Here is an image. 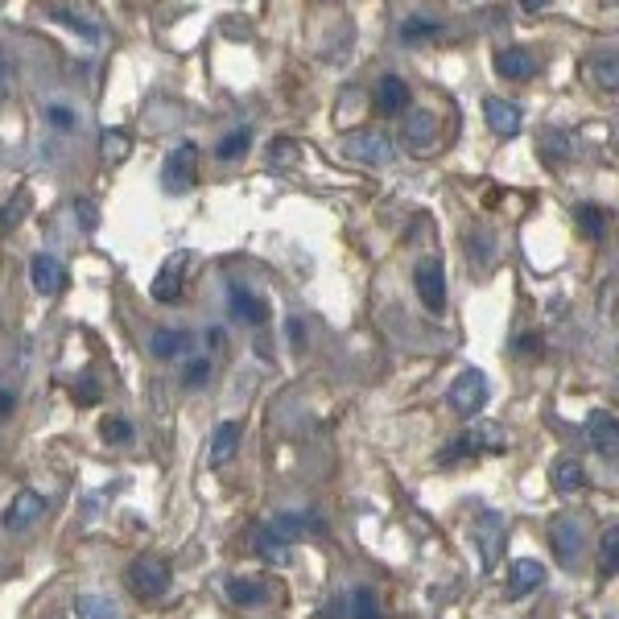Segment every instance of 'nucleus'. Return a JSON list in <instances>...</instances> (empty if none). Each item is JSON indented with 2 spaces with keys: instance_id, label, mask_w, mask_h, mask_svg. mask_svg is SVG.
<instances>
[{
  "instance_id": "obj_7",
  "label": "nucleus",
  "mask_w": 619,
  "mask_h": 619,
  "mask_svg": "<svg viewBox=\"0 0 619 619\" xmlns=\"http://www.w3.org/2000/svg\"><path fill=\"white\" fill-rule=\"evenodd\" d=\"M413 285H417V297H421V306L426 310H438L447 306V273H442V265L438 260H417V269H413Z\"/></svg>"
},
{
  "instance_id": "obj_22",
  "label": "nucleus",
  "mask_w": 619,
  "mask_h": 619,
  "mask_svg": "<svg viewBox=\"0 0 619 619\" xmlns=\"http://www.w3.org/2000/svg\"><path fill=\"white\" fill-rule=\"evenodd\" d=\"M227 599L236 607H260V603H269V583L265 578H227Z\"/></svg>"
},
{
  "instance_id": "obj_15",
  "label": "nucleus",
  "mask_w": 619,
  "mask_h": 619,
  "mask_svg": "<svg viewBox=\"0 0 619 619\" xmlns=\"http://www.w3.org/2000/svg\"><path fill=\"white\" fill-rule=\"evenodd\" d=\"M550 480H553V492H562V496H574V492H583L586 487V466L578 454H558L550 466Z\"/></svg>"
},
{
  "instance_id": "obj_9",
  "label": "nucleus",
  "mask_w": 619,
  "mask_h": 619,
  "mask_svg": "<svg viewBox=\"0 0 619 619\" xmlns=\"http://www.w3.org/2000/svg\"><path fill=\"white\" fill-rule=\"evenodd\" d=\"M405 145H409L413 154H430L434 145H438V116L426 112V108H417L405 116Z\"/></svg>"
},
{
  "instance_id": "obj_31",
  "label": "nucleus",
  "mask_w": 619,
  "mask_h": 619,
  "mask_svg": "<svg viewBox=\"0 0 619 619\" xmlns=\"http://www.w3.org/2000/svg\"><path fill=\"white\" fill-rule=\"evenodd\" d=\"M599 570H603V578H616V570H619V529H616V525H611V529L603 533Z\"/></svg>"
},
{
  "instance_id": "obj_33",
  "label": "nucleus",
  "mask_w": 619,
  "mask_h": 619,
  "mask_svg": "<svg viewBox=\"0 0 619 619\" xmlns=\"http://www.w3.org/2000/svg\"><path fill=\"white\" fill-rule=\"evenodd\" d=\"M25 211H30V190L21 187L18 194H13V203L0 206V227H4V232H13V227L25 220Z\"/></svg>"
},
{
  "instance_id": "obj_4",
  "label": "nucleus",
  "mask_w": 619,
  "mask_h": 619,
  "mask_svg": "<svg viewBox=\"0 0 619 619\" xmlns=\"http://www.w3.org/2000/svg\"><path fill=\"white\" fill-rule=\"evenodd\" d=\"M583 541H586V529L578 516L562 513L558 520L550 525V545L558 553V562L562 566H578V558H583Z\"/></svg>"
},
{
  "instance_id": "obj_14",
  "label": "nucleus",
  "mask_w": 619,
  "mask_h": 619,
  "mask_svg": "<svg viewBox=\"0 0 619 619\" xmlns=\"http://www.w3.org/2000/svg\"><path fill=\"white\" fill-rule=\"evenodd\" d=\"M541 583H545V566L537 558H516L513 570H508V599H525Z\"/></svg>"
},
{
  "instance_id": "obj_29",
  "label": "nucleus",
  "mask_w": 619,
  "mask_h": 619,
  "mask_svg": "<svg viewBox=\"0 0 619 619\" xmlns=\"http://www.w3.org/2000/svg\"><path fill=\"white\" fill-rule=\"evenodd\" d=\"M297 157H302V145L293 137H277L273 145H269V170H290V166H297Z\"/></svg>"
},
{
  "instance_id": "obj_34",
  "label": "nucleus",
  "mask_w": 619,
  "mask_h": 619,
  "mask_svg": "<svg viewBox=\"0 0 619 619\" xmlns=\"http://www.w3.org/2000/svg\"><path fill=\"white\" fill-rule=\"evenodd\" d=\"M434 34H442V21L438 18H409L401 25V37H405V42H421V37H434Z\"/></svg>"
},
{
  "instance_id": "obj_25",
  "label": "nucleus",
  "mask_w": 619,
  "mask_h": 619,
  "mask_svg": "<svg viewBox=\"0 0 619 619\" xmlns=\"http://www.w3.org/2000/svg\"><path fill=\"white\" fill-rule=\"evenodd\" d=\"M149 347H154V356H157V360H173V356H187L190 335H187V330H170V327H161V330H154V339H149Z\"/></svg>"
},
{
  "instance_id": "obj_32",
  "label": "nucleus",
  "mask_w": 619,
  "mask_h": 619,
  "mask_svg": "<svg viewBox=\"0 0 619 619\" xmlns=\"http://www.w3.org/2000/svg\"><path fill=\"white\" fill-rule=\"evenodd\" d=\"M351 619H380V599L372 586H356V595H351Z\"/></svg>"
},
{
  "instance_id": "obj_13",
  "label": "nucleus",
  "mask_w": 619,
  "mask_h": 619,
  "mask_svg": "<svg viewBox=\"0 0 619 619\" xmlns=\"http://www.w3.org/2000/svg\"><path fill=\"white\" fill-rule=\"evenodd\" d=\"M483 116H487V128L496 133V137H508L513 140L516 133H520V108H516L513 100H499V95H492V100H483Z\"/></svg>"
},
{
  "instance_id": "obj_16",
  "label": "nucleus",
  "mask_w": 619,
  "mask_h": 619,
  "mask_svg": "<svg viewBox=\"0 0 619 619\" xmlns=\"http://www.w3.org/2000/svg\"><path fill=\"white\" fill-rule=\"evenodd\" d=\"M380 116H396V112H405L409 108V83L401 79V75H384L376 83V95H372Z\"/></svg>"
},
{
  "instance_id": "obj_6",
  "label": "nucleus",
  "mask_w": 619,
  "mask_h": 619,
  "mask_svg": "<svg viewBox=\"0 0 619 619\" xmlns=\"http://www.w3.org/2000/svg\"><path fill=\"white\" fill-rule=\"evenodd\" d=\"M487 405V376H483L480 368H466L459 372V380L450 384V409L454 413H480Z\"/></svg>"
},
{
  "instance_id": "obj_2",
  "label": "nucleus",
  "mask_w": 619,
  "mask_h": 619,
  "mask_svg": "<svg viewBox=\"0 0 619 619\" xmlns=\"http://www.w3.org/2000/svg\"><path fill=\"white\" fill-rule=\"evenodd\" d=\"M128 586H133V595H137L140 603L161 599L166 586H170V562L157 558V553H140L137 562L128 566Z\"/></svg>"
},
{
  "instance_id": "obj_8",
  "label": "nucleus",
  "mask_w": 619,
  "mask_h": 619,
  "mask_svg": "<svg viewBox=\"0 0 619 619\" xmlns=\"http://www.w3.org/2000/svg\"><path fill=\"white\" fill-rule=\"evenodd\" d=\"M504 533H508V525H504V516L499 513H483L475 525H471V541L480 545V562L483 570L496 566L499 558V545H504Z\"/></svg>"
},
{
  "instance_id": "obj_11",
  "label": "nucleus",
  "mask_w": 619,
  "mask_h": 619,
  "mask_svg": "<svg viewBox=\"0 0 619 619\" xmlns=\"http://www.w3.org/2000/svg\"><path fill=\"white\" fill-rule=\"evenodd\" d=\"M42 513H46V499L25 487V492H18L13 504H9V513H4V529H9V533H25V529H30Z\"/></svg>"
},
{
  "instance_id": "obj_42",
  "label": "nucleus",
  "mask_w": 619,
  "mask_h": 619,
  "mask_svg": "<svg viewBox=\"0 0 619 619\" xmlns=\"http://www.w3.org/2000/svg\"><path fill=\"white\" fill-rule=\"evenodd\" d=\"M50 124L54 128H75V116H70L67 108H50Z\"/></svg>"
},
{
  "instance_id": "obj_27",
  "label": "nucleus",
  "mask_w": 619,
  "mask_h": 619,
  "mask_svg": "<svg viewBox=\"0 0 619 619\" xmlns=\"http://www.w3.org/2000/svg\"><path fill=\"white\" fill-rule=\"evenodd\" d=\"M100 154L103 161H124V157L133 154V133L128 128H103V137H100Z\"/></svg>"
},
{
  "instance_id": "obj_30",
  "label": "nucleus",
  "mask_w": 619,
  "mask_h": 619,
  "mask_svg": "<svg viewBox=\"0 0 619 619\" xmlns=\"http://www.w3.org/2000/svg\"><path fill=\"white\" fill-rule=\"evenodd\" d=\"M248 145H252V128H236V133H227V137L215 145V157H220V161H236V157L248 154Z\"/></svg>"
},
{
  "instance_id": "obj_3",
  "label": "nucleus",
  "mask_w": 619,
  "mask_h": 619,
  "mask_svg": "<svg viewBox=\"0 0 619 619\" xmlns=\"http://www.w3.org/2000/svg\"><path fill=\"white\" fill-rule=\"evenodd\" d=\"M194 182H199V145L182 140L170 154V161H166V170H161V187L170 194H187Z\"/></svg>"
},
{
  "instance_id": "obj_37",
  "label": "nucleus",
  "mask_w": 619,
  "mask_h": 619,
  "mask_svg": "<svg viewBox=\"0 0 619 619\" xmlns=\"http://www.w3.org/2000/svg\"><path fill=\"white\" fill-rule=\"evenodd\" d=\"M50 18L58 21V25H70V30H79L83 37H95V25H87V21H79V13H70V9H58L54 4L50 9Z\"/></svg>"
},
{
  "instance_id": "obj_41",
  "label": "nucleus",
  "mask_w": 619,
  "mask_h": 619,
  "mask_svg": "<svg viewBox=\"0 0 619 619\" xmlns=\"http://www.w3.org/2000/svg\"><path fill=\"white\" fill-rule=\"evenodd\" d=\"M285 335H290L293 347H306V327H302V318H290V323H285Z\"/></svg>"
},
{
  "instance_id": "obj_39",
  "label": "nucleus",
  "mask_w": 619,
  "mask_h": 619,
  "mask_svg": "<svg viewBox=\"0 0 619 619\" xmlns=\"http://www.w3.org/2000/svg\"><path fill=\"white\" fill-rule=\"evenodd\" d=\"M75 401H79V405H95V401H100V384L91 376L75 380Z\"/></svg>"
},
{
  "instance_id": "obj_5",
  "label": "nucleus",
  "mask_w": 619,
  "mask_h": 619,
  "mask_svg": "<svg viewBox=\"0 0 619 619\" xmlns=\"http://www.w3.org/2000/svg\"><path fill=\"white\" fill-rule=\"evenodd\" d=\"M347 157H356V161H363V166H389L393 161V140H389V133H380V128H363V133H351V137L344 140Z\"/></svg>"
},
{
  "instance_id": "obj_35",
  "label": "nucleus",
  "mask_w": 619,
  "mask_h": 619,
  "mask_svg": "<svg viewBox=\"0 0 619 619\" xmlns=\"http://www.w3.org/2000/svg\"><path fill=\"white\" fill-rule=\"evenodd\" d=\"M103 442H133V426L124 421V417H103Z\"/></svg>"
},
{
  "instance_id": "obj_17",
  "label": "nucleus",
  "mask_w": 619,
  "mask_h": 619,
  "mask_svg": "<svg viewBox=\"0 0 619 619\" xmlns=\"http://www.w3.org/2000/svg\"><path fill=\"white\" fill-rule=\"evenodd\" d=\"M252 545H257V558L260 562H269V566H290L293 562V550H290V541L281 533H273L269 525H257V533H252Z\"/></svg>"
},
{
  "instance_id": "obj_26",
  "label": "nucleus",
  "mask_w": 619,
  "mask_h": 619,
  "mask_svg": "<svg viewBox=\"0 0 619 619\" xmlns=\"http://www.w3.org/2000/svg\"><path fill=\"white\" fill-rule=\"evenodd\" d=\"M574 224H578V232H583L586 240H603L607 236V211L603 206H590V203H583L578 211H574Z\"/></svg>"
},
{
  "instance_id": "obj_43",
  "label": "nucleus",
  "mask_w": 619,
  "mask_h": 619,
  "mask_svg": "<svg viewBox=\"0 0 619 619\" xmlns=\"http://www.w3.org/2000/svg\"><path fill=\"white\" fill-rule=\"evenodd\" d=\"M13 405H18V401H13V393H9V389H0V426L9 421V413H13Z\"/></svg>"
},
{
  "instance_id": "obj_10",
  "label": "nucleus",
  "mask_w": 619,
  "mask_h": 619,
  "mask_svg": "<svg viewBox=\"0 0 619 619\" xmlns=\"http://www.w3.org/2000/svg\"><path fill=\"white\" fill-rule=\"evenodd\" d=\"M586 442L607 454V459H616V442H619V421L611 409H599L586 417Z\"/></svg>"
},
{
  "instance_id": "obj_18",
  "label": "nucleus",
  "mask_w": 619,
  "mask_h": 619,
  "mask_svg": "<svg viewBox=\"0 0 619 619\" xmlns=\"http://www.w3.org/2000/svg\"><path fill=\"white\" fill-rule=\"evenodd\" d=\"M182 269H187V252H178L173 260H166L161 265V273L154 277V285H149V293H154V302H178V293H182Z\"/></svg>"
},
{
  "instance_id": "obj_21",
  "label": "nucleus",
  "mask_w": 619,
  "mask_h": 619,
  "mask_svg": "<svg viewBox=\"0 0 619 619\" xmlns=\"http://www.w3.org/2000/svg\"><path fill=\"white\" fill-rule=\"evenodd\" d=\"M496 70L504 79H529V75H537V58L525 46H508L496 54Z\"/></svg>"
},
{
  "instance_id": "obj_24",
  "label": "nucleus",
  "mask_w": 619,
  "mask_h": 619,
  "mask_svg": "<svg viewBox=\"0 0 619 619\" xmlns=\"http://www.w3.org/2000/svg\"><path fill=\"white\" fill-rule=\"evenodd\" d=\"M232 314L244 318V323H252V327H260V323L269 318V306L260 302L257 293L244 290V285H232Z\"/></svg>"
},
{
  "instance_id": "obj_28",
  "label": "nucleus",
  "mask_w": 619,
  "mask_h": 619,
  "mask_svg": "<svg viewBox=\"0 0 619 619\" xmlns=\"http://www.w3.org/2000/svg\"><path fill=\"white\" fill-rule=\"evenodd\" d=\"M75 611H79V619H121V607L108 595H79Z\"/></svg>"
},
{
  "instance_id": "obj_19",
  "label": "nucleus",
  "mask_w": 619,
  "mask_h": 619,
  "mask_svg": "<svg viewBox=\"0 0 619 619\" xmlns=\"http://www.w3.org/2000/svg\"><path fill=\"white\" fill-rule=\"evenodd\" d=\"M269 529L281 533L285 541H293L297 533H327V520H318V516H310V513H277L273 520H269Z\"/></svg>"
},
{
  "instance_id": "obj_40",
  "label": "nucleus",
  "mask_w": 619,
  "mask_h": 619,
  "mask_svg": "<svg viewBox=\"0 0 619 619\" xmlns=\"http://www.w3.org/2000/svg\"><path fill=\"white\" fill-rule=\"evenodd\" d=\"M516 356H541V339L537 335H520L516 339Z\"/></svg>"
},
{
  "instance_id": "obj_1",
  "label": "nucleus",
  "mask_w": 619,
  "mask_h": 619,
  "mask_svg": "<svg viewBox=\"0 0 619 619\" xmlns=\"http://www.w3.org/2000/svg\"><path fill=\"white\" fill-rule=\"evenodd\" d=\"M508 450V438L499 426L492 421H475L466 434H459L454 442H450L442 454H438V466H450V463H463V459H480V454H504Z\"/></svg>"
},
{
  "instance_id": "obj_12",
  "label": "nucleus",
  "mask_w": 619,
  "mask_h": 619,
  "mask_svg": "<svg viewBox=\"0 0 619 619\" xmlns=\"http://www.w3.org/2000/svg\"><path fill=\"white\" fill-rule=\"evenodd\" d=\"M30 281H34V290L42 293V297H54V293L67 290V269H63V260L58 257H34V265H30Z\"/></svg>"
},
{
  "instance_id": "obj_23",
  "label": "nucleus",
  "mask_w": 619,
  "mask_h": 619,
  "mask_svg": "<svg viewBox=\"0 0 619 619\" xmlns=\"http://www.w3.org/2000/svg\"><path fill=\"white\" fill-rule=\"evenodd\" d=\"M586 75H590V83L599 87V91L616 95V87H619V63H616V54H611V50H607V54H595V58L586 63Z\"/></svg>"
},
{
  "instance_id": "obj_20",
  "label": "nucleus",
  "mask_w": 619,
  "mask_h": 619,
  "mask_svg": "<svg viewBox=\"0 0 619 619\" xmlns=\"http://www.w3.org/2000/svg\"><path fill=\"white\" fill-rule=\"evenodd\" d=\"M236 450H240V426L236 421H224L215 438H211V450H206V463L211 466H227L236 459Z\"/></svg>"
},
{
  "instance_id": "obj_36",
  "label": "nucleus",
  "mask_w": 619,
  "mask_h": 619,
  "mask_svg": "<svg viewBox=\"0 0 619 619\" xmlns=\"http://www.w3.org/2000/svg\"><path fill=\"white\" fill-rule=\"evenodd\" d=\"M206 380H211V360H203V356L182 368V384H187V389H199V384H206Z\"/></svg>"
},
{
  "instance_id": "obj_38",
  "label": "nucleus",
  "mask_w": 619,
  "mask_h": 619,
  "mask_svg": "<svg viewBox=\"0 0 619 619\" xmlns=\"http://www.w3.org/2000/svg\"><path fill=\"white\" fill-rule=\"evenodd\" d=\"M75 215H79V227H83V232H95V227H100V211H95L91 199H75Z\"/></svg>"
}]
</instances>
